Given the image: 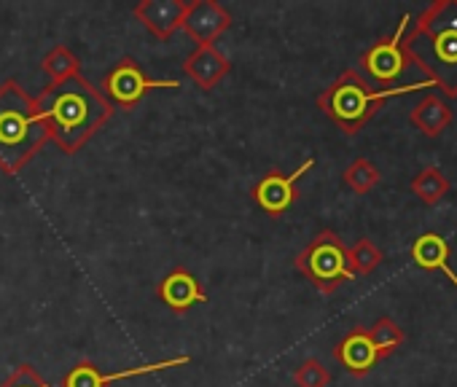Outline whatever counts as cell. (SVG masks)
<instances>
[{"label": "cell", "mask_w": 457, "mask_h": 387, "mask_svg": "<svg viewBox=\"0 0 457 387\" xmlns=\"http://www.w3.org/2000/svg\"><path fill=\"white\" fill-rule=\"evenodd\" d=\"M36 108L46 124L49 140H54L68 156L79 153L113 116V105L81 73L65 84L44 86L36 97Z\"/></svg>", "instance_id": "cell-1"}, {"label": "cell", "mask_w": 457, "mask_h": 387, "mask_svg": "<svg viewBox=\"0 0 457 387\" xmlns=\"http://www.w3.org/2000/svg\"><path fill=\"white\" fill-rule=\"evenodd\" d=\"M409 62L428 73L430 84L457 97V0H436L406 30Z\"/></svg>", "instance_id": "cell-2"}, {"label": "cell", "mask_w": 457, "mask_h": 387, "mask_svg": "<svg viewBox=\"0 0 457 387\" xmlns=\"http://www.w3.org/2000/svg\"><path fill=\"white\" fill-rule=\"evenodd\" d=\"M49 140L46 124L38 116L36 97H30L17 78L0 84V169L17 175Z\"/></svg>", "instance_id": "cell-3"}, {"label": "cell", "mask_w": 457, "mask_h": 387, "mask_svg": "<svg viewBox=\"0 0 457 387\" xmlns=\"http://www.w3.org/2000/svg\"><path fill=\"white\" fill-rule=\"evenodd\" d=\"M398 92L403 89H374L363 78V73L347 68L318 95V108L345 135H358L369 124V119L387 103V97Z\"/></svg>", "instance_id": "cell-4"}, {"label": "cell", "mask_w": 457, "mask_h": 387, "mask_svg": "<svg viewBox=\"0 0 457 387\" xmlns=\"http://www.w3.org/2000/svg\"><path fill=\"white\" fill-rule=\"evenodd\" d=\"M294 267L326 296L337 293L345 283L353 280L347 245L331 229H323L310 240V245L294 259Z\"/></svg>", "instance_id": "cell-5"}, {"label": "cell", "mask_w": 457, "mask_h": 387, "mask_svg": "<svg viewBox=\"0 0 457 387\" xmlns=\"http://www.w3.org/2000/svg\"><path fill=\"white\" fill-rule=\"evenodd\" d=\"M178 86H180L178 78H151L140 68V62L132 60V57H121L103 76V95H105V100L113 108H124V111H132L154 89H178Z\"/></svg>", "instance_id": "cell-6"}, {"label": "cell", "mask_w": 457, "mask_h": 387, "mask_svg": "<svg viewBox=\"0 0 457 387\" xmlns=\"http://www.w3.org/2000/svg\"><path fill=\"white\" fill-rule=\"evenodd\" d=\"M409 22L411 17L406 14L401 20V25L395 28L393 36L387 38H379L374 46H369L361 57V70H363V78L371 84V86H393L409 68V57L403 52V36L409 30Z\"/></svg>", "instance_id": "cell-7"}, {"label": "cell", "mask_w": 457, "mask_h": 387, "mask_svg": "<svg viewBox=\"0 0 457 387\" xmlns=\"http://www.w3.org/2000/svg\"><path fill=\"white\" fill-rule=\"evenodd\" d=\"M315 167V159H307L304 164H299L294 172H280V169H270L256 185H253V202L270 216V218H280L299 197L296 183Z\"/></svg>", "instance_id": "cell-8"}, {"label": "cell", "mask_w": 457, "mask_h": 387, "mask_svg": "<svg viewBox=\"0 0 457 387\" xmlns=\"http://www.w3.org/2000/svg\"><path fill=\"white\" fill-rule=\"evenodd\" d=\"M191 358L188 355H178V358H167V360H156V363H145V366H135L127 371H116V374H103L92 360H81L76 363L65 376H62V387H108L113 382L129 379V376H145V374H156L164 368H178V366H188Z\"/></svg>", "instance_id": "cell-9"}, {"label": "cell", "mask_w": 457, "mask_h": 387, "mask_svg": "<svg viewBox=\"0 0 457 387\" xmlns=\"http://www.w3.org/2000/svg\"><path fill=\"white\" fill-rule=\"evenodd\" d=\"M180 28L191 41H196V46H212L232 28V14L215 0H191Z\"/></svg>", "instance_id": "cell-10"}, {"label": "cell", "mask_w": 457, "mask_h": 387, "mask_svg": "<svg viewBox=\"0 0 457 387\" xmlns=\"http://www.w3.org/2000/svg\"><path fill=\"white\" fill-rule=\"evenodd\" d=\"M156 296L178 315L188 312L194 304L207 301V293L202 288V283L186 269V267H175L170 275H164L156 283Z\"/></svg>", "instance_id": "cell-11"}, {"label": "cell", "mask_w": 457, "mask_h": 387, "mask_svg": "<svg viewBox=\"0 0 457 387\" xmlns=\"http://www.w3.org/2000/svg\"><path fill=\"white\" fill-rule=\"evenodd\" d=\"M186 9H188L186 0H140V4L132 9V14L159 41H167L183 25Z\"/></svg>", "instance_id": "cell-12"}, {"label": "cell", "mask_w": 457, "mask_h": 387, "mask_svg": "<svg viewBox=\"0 0 457 387\" xmlns=\"http://www.w3.org/2000/svg\"><path fill=\"white\" fill-rule=\"evenodd\" d=\"M334 358L355 376H366L379 360V355H377V350H374V344L369 339V331L361 328V325L347 331V336L334 347Z\"/></svg>", "instance_id": "cell-13"}, {"label": "cell", "mask_w": 457, "mask_h": 387, "mask_svg": "<svg viewBox=\"0 0 457 387\" xmlns=\"http://www.w3.org/2000/svg\"><path fill=\"white\" fill-rule=\"evenodd\" d=\"M228 70H232V62L215 46H196L194 54H188V60L183 62V73L204 92L212 89L220 78H226Z\"/></svg>", "instance_id": "cell-14"}, {"label": "cell", "mask_w": 457, "mask_h": 387, "mask_svg": "<svg viewBox=\"0 0 457 387\" xmlns=\"http://www.w3.org/2000/svg\"><path fill=\"white\" fill-rule=\"evenodd\" d=\"M411 259H414V264L417 267H422V269H428V272H441V275H446L449 277V283L457 288V272L449 267V245H446V240L444 237H438V235H433V232H428V235H422L414 245H411Z\"/></svg>", "instance_id": "cell-15"}, {"label": "cell", "mask_w": 457, "mask_h": 387, "mask_svg": "<svg viewBox=\"0 0 457 387\" xmlns=\"http://www.w3.org/2000/svg\"><path fill=\"white\" fill-rule=\"evenodd\" d=\"M409 121H411L414 129H420L425 137H438V135L452 124V108H449L441 97L428 95V97H422V100L411 108Z\"/></svg>", "instance_id": "cell-16"}, {"label": "cell", "mask_w": 457, "mask_h": 387, "mask_svg": "<svg viewBox=\"0 0 457 387\" xmlns=\"http://www.w3.org/2000/svg\"><path fill=\"white\" fill-rule=\"evenodd\" d=\"M449 180L438 167H422L414 177H411V194L428 208L438 205L446 194H449Z\"/></svg>", "instance_id": "cell-17"}, {"label": "cell", "mask_w": 457, "mask_h": 387, "mask_svg": "<svg viewBox=\"0 0 457 387\" xmlns=\"http://www.w3.org/2000/svg\"><path fill=\"white\" fill-rule=\"evenodd\" d=\"M41 68H44V73L49 78V86H57V84H65L68 78L81 73V60L68 46L57 44L54 49H49V54L44 57Z\"/></svg>", "instance_id": "cell-18"}, {"label": "cell", "mask_w": 457, "mask_h": 387, "mask_svg": "<svg viewBox=\"0 0 457 387\" xmlns=\"http://www.w3.org/2000/svg\"><path fill=\"white\" fill-rule=\"evenodd\" d=\"M366 331H369V339H371V344H374V350H377L379 360H382V358H387V355H393V352L403 344V339H406V333L401 331V325H398V323H393L390 317H379V320H374Z\"/></svg>", "instance_id": "cell-19"}, {"label": "cell", "mask_w": 457, "mask_h": 387, "mask_svg": "<svg viewBox=\"0 0 457 387\" xmlns=\"http://www.w3.org/2000/svg\"><path fill=\"white\" fill-rule=\"evenodd\" d=\"M347 259H350V272H353V277L358 275V277H366V275H371L382 261H385V253L371 243V240H358L353 248H347Z\"/></svg>", "instance_id": "cell-20"}, {"label": "cell", "mask_w": 457, "mask_h": 387, "mask_svg": "<svg viewBox=\"0 0 457 387\" xmlns=\"http://www.w3.org/2000/svg\"><path fill=\"white\" fill-rule=\"evenodd\" d=\"M342 180H345V185H347L353 194H369V191L379 183V169H377V164L369 161V159H355V161L345 169Z\"/></svg>", "instance_id": "cell-21"}, {"label": "cell", "mask_w": 457, "mask_h": 387, "mask_svg": "<svg viewBox=\"0 0 457 387\" xmlns=\"http://www.w3.org/2000/svg\"><path fill=\"white\" fill-rule=\"evenodd\" d=\"M294 382H296V387H328L331 374H328V368L318 358H307V360H302L296 366Z\"/></svg>", "instance_id": "cell-22"}, {"label": "cell", "mask_w": 457, "mask_h": 387, "mask_svg": "<svg viewBox=\"0 0 457 387\" xmlns=\"http://www.w3.org/2000/svg\"><path fill=\"white\" fill-rule=\"evenodd\" d=\"M0 387H52V384L33 368V363H20L14 374Z\"/></svg>", "instance_id": "cell-23"}]
</instances>
